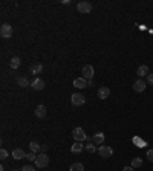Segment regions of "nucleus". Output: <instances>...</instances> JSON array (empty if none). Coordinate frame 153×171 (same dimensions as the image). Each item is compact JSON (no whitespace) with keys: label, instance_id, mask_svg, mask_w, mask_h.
I'll use <instances>...</instances> for the list:
<instances>
[{"label":"nucleus","instance_id":"4","mask_svg":"<svg viewBox=\"0 0 153 171\" xmlns=\"http://www.w3.org/2000/svg\"><path fill=\"white\" fill-rule=\"evenodd\" d=\"M98 154H100L103 159H109V157L114 154V150H112V147H109V145H103V147L98 148Z\"/></svg>","mask_w":153,"mask_h":171},{"label":"nucleus","instance_id":"14","mask_svg":"<svg viewBox=\"0 0 153 171\" xmlns=\"http://www.w3.org/2000/svg\"><path fill=\"white\" fill-rule=\"evenodd\" d=\"M43 72V64L41 63H34L32 66H31V74L32 75H38V74H41Z\"/></svg>","mask_w":153,"mask_h":171},{"label":"nucleus","instance_id":"11","mask_svg":"<svg viewBox=\"0 0 153 171\" xmlns=\"http://www.w3.org/2000/svg\"><path fill=\"white\" fill-rule=\"evenodd\" d=\"M12 159H14V160L26 159V153L23 151V148H16V150H12Z\"/></svg>","mask_w":153,"mask_h":171},{"label":"nucleus","instance_id":"8","mask_svg":"<svg viewBox=\"0 0 153 171\" xmlns=\"http://www.w3.org/2000/svg\"><path fill=\"white\" fill-rule=\"evenodd\" d=\"M31 87L34 89V90H43L44 89V79L43 78H34V81L31 83Z\"/></svg>","mask_w":153,"mask_h":171},{"label":"nucleus","instance_id":"1","mask_svg":"<svg viewBox=\"0 0 153 171\" xmlns=\"http://www.w3.org/2000/svg\"><path fill=\"white\" fill-rule=\"evenodd\" d=\"M49 165V157L46 153H38L37 159H35V167L37 168H46Z\"/></svg>","mask_w":153,"mask_h":171},{"label":"nucleus","instance_id":"9","mask_svg":"<svg viewBox=\"0 0 153 171\" xmlns=\"http://www.w3.org/2000/svg\"><path fill=\"white\" fill-rule=\"evenodd\" d=\"M71 101H72L74 106H83L86 102V98L81 95V93H74V95L71 96Z\"/></svg>","mask_w":153,"mask_h":171},{"label":"nucleus","instance_id":"10","mask_svg":"<svg viewBox=\"0 0 153 171\" xmlns=\"http://www.w3.org/2000/svg\"><path fill=\"white\" fill-rule=\"evenodd\" d=\"M74 87H76V89H84V87H89V83L83 76L81 78H75L74 79Z\"/></svg>","mask_w":153,"mask_h":171},{"label":"nucleus","instance_id":"16","mask_svg":"<svg viewBox=\"0 0 153 171\" xmlns=\"http://www.w3.org/2000/svg\"><path fill=\"white\" fill-rule=\"evenodd\" d=\"M136 74H138V76H139V78H142V76H147V75H149V67H147L146 64H142V66H139V67H138Z\"/></svg>","mask_w":153,"mask_h":171},{"label":"nucleus","instance_id":"26","mask_svg":"<svg viewBox=\"0 0 153 171\" xmlns=\"http://www.w3.org/2000/svg\"><path fill=\"white\" fill-rule=\"evenodd\" d=\"M21 171H35V170L31 165H25V167H21Z\"/></svg>","mask_w":153,"mask_h":171},{"label":"nucleus","instance_id":"15","mask_svg":"<svg viewBox=\"0 0 153 171\" xmlns=\"http://www.w3.org/2000/svg\"><path fill=\"white\" fill-rule=\"evenodd\" d=\"M92 141L95 142L96 145H101V144L104 142V133H103V132H96V133L94 134V137H92Z\"/></svg>","mask_w":153,"mask_h":171},{"label":"nucleus","instance_id":"27","mask_svg":"<svg viewBox=\"0 0 153 171\" xmlns=\"http://www.w3.org/2000/svg\"><path fill=\"white\" fill-rule=\"evenodd\" d=\"M147 159H149L150 162H153V150H149V151H147Z\"/></svg>","mask_w":153,"mask_h":171},{"label":"nucleus","instance_id":"12","mask_svg":"<svg viewBox=\"0 0 153 171\" xmlns=\"http://www.w3.org/2000/svg\"><path fill=\"white\" fill-rule=\"evenodd\" d=\"M96 96H98L100 99H106V98H109V96H110V89H107V87H100L98 92H96Z\"/></svg>","mask_w":153,"mask_h":171},{"label":"nucleus","instance_id":"31","mask_svg":"<svg viewBox=\"0 0 153 171\" xmlns=\"http://www.w3.org/2000/svg\"><path fill=\"white\" fill-rule=\"evenodd\" d=\"M12 171H21V170H12Z\"/></svg>","mask_w":153,"mask_h":171},{"label":"nucleus","instance_id":"28","mask_svg":"<svg viewBox=\"0 0 153 171\" xmlns=\"http://www.w3.org/2000/svg\"><path fill=\"white\" fill-rule=\"evenodd\" d=\"M147 83H149L150 86H153V74H149V75H147Z\"/></svg>","mask_w":153,"mask_h":171},{"label":"nucleus","instance_id":"22","mask_svg":"<svg viewBox=\"0 0 153 171\" xmlns=\"http://www.w3.org/2000/svg\"><path fill=\"white\" fill-rule=\"evenodd\" d=\"M19 86L20 87H28V86H31V83L28 81L26 76H21V78H19Z\"/></svg>","mask_w":153,"mask_h":171},{"label":"nucleus","instance_id":"6","mask_svg":"<svg viewBox=\"0 0 153 171\" xmlns=\"http://www.w3.org/2000/svg\"><path fill=\"white\" fill-rule=\"evenodd\" d=\"M94 74H95V70H94V66L92 64H86L84 67H83V78L84 79H92L94 78Z\"/></svg>","mask_w":153,"mask_h":171},{"label":"nucleus","instance_id":"2","mask_svg":"<svg viewBox=\"0 0 153 171\" xmlns=\"http://www.w3.org/2000/svg\"><path fill=\"white\" fill-rule=\"evenodd\" d=\"M72 137L75 139V142H83V141L87 139V136H86L84 130H83L81 127H75V128L72 130Z\"/></svg>","mask_w":153,"mask_h":171},{"label":"nucleus","instance_id":"13","mask_svg":"<svg viewBox=\"0 0 153 171\" xmlns=\"http://www.w3.org/2000/svg\"><path fill=\"white\" fill-rule=\"evenodd\" d=\"M34 113H35V116H37L38 119H43V118H46L48 110H46V107H44V106H37V107H35V110H34Z\"/></svg>","mask_w":153,"mask_h":171},{"label":"nucleus","instance_id":"29","mask_svg":"<svg viewBox=\"0 0 153 171\" xmlns=\"http://www.w3.org/2000/svg\"><path fill=\"white\" fill-rule=\"evenodd\" d=\"M48 151V145H41V153H46Z\"/></svg>","mask_w":153,"mask_h":171},{"label":"nucleus","instance_id":"20","mask_svg":"<svg viewBox=\"0 0 153 171\" xmlns=\"http://www.w3.org/2000/svg\"><path fill=\"white\" fill-rule=\"evenodd\" d=\"M69 171H84V167H83V164H81V162H75V164H72V165H71Z\"/></svg>","mask_w":153,"mask_h":171},{"label":"nucleus","instance_id":"23","mask_svg":"<svg viewBox=\"0 0 153 171\" xmlns=\"http://www.w3.org/2000/svg\"><path fill=\"white\" fill-rule=\"evenodd\" d=\"M84 148H86V151H89V153H95V150H96L95 145H94L92 142H89V144H87V145H86Z\"/></svg>","mask_w":153,"mask_h":171},{"label":"nucleus","instance_id":"21","mask_svg":"<svg viewBox=\"0 0 153 171\" xmlns=\"http://www.w3.org/2000/svg\"><path fill=\"white\" fill-rule=\"evenodd\" d=\"M142 165V159L141 157H135V159H132V168H139Z\"/></svg>","mask_w":153,"mask_h":171},{"label":"nucleus","instance_id":"17","mask_svg":"<svg viewBox=\"0 0 153 171\" xmlns=\"http://www.w3.org/2000/svg\"><path fill=\"white\" fill-rule=\"evenodd\" d=\"M83 148H84V147H83V142H75V144L71 147V151L76 154V153H81V151H83Z\"/></svg>","mask_w":153,"mask_h":171},{"label":"nucleus","instance_id":"7","mask_svg":"<svg viewBox=\"0 0 153 171\" xmlns=\"http://www.w3.org/2000/svg\"><path fill=\"white\" fill-rule=\"evenodd\" d=\"M133 90L135 92H138V93H141V92H144L146 90V87H147V84H146V81L144 79H136L133 83Z\"/></svg>","mask_w":153,"mask_h":171},{"label":"nucleus","instance_id":"24","mask_svg":"<svg viewBox=\"0 0 153 171\" xmlns=\"http://www.w3.org/2000/svg\"><path fill=\"white\" fill-rule=\"evenodd\" d=\"M26 159H28V160H35V159H37V156H35V153H28V154H26Z\"/></svg>","mask_w":153,"mask_h":171},{"label":"nucleus","instance_id":"5","mask_svg":"<svg viewBox=\"0 0 153 171\" xmlns=\"http://www.w3.org/2000/svg\"><path fill=\"white\" fill-rule=\"evenodd\" d=\"M0 35L3 38L12 37V28H11L9 23H3V25H2V28H0Z\"/></svg>","mask_w":153,"mask_h":171},{"label":"nucleus","instance_id":"3","mask_svg":"<svg viewBox=\"0 0 153 171\" xmlns=\"http://www.w3.org/2000/svg\"><path fill=\"white\" fill-rule=\"evenodd\" d=\"M76 9L81 14H89V12H92V3L90 2H80L76 5Z\"/></svg>","mask_w":153,"mask_h":171},{"label":"nucleus","instance_id":"18","mask_svg":"<svg viewBox=\"0 0 153 171\" xmlns=\"http://www.w3.org/2000/svg\"><path fill=\"white\" fill-rule=\"evenodd\" d=\"M29 148H31V151L35 153V154H37V153H41V145H38L35 141H32V142L29 144Z\"/></svg>","mask_w":153,"mask_h":171},{"label":"nucleus","instance_id":"30","mask_svg":"<svg viewBox=\"0 0 153 171\" xmlns=\"http://www.w3.org/2000/svg\"><path fill=\"white\" fill-rule=\"evenodd\" d=\"M123 171H133V168H132V167H124Z\"/></svg>","mask_w":153,"mask_h":171},{"label":"nucleus","instance_id":"19","mask_svg":"<svg viewBox=\"0 0 153 171\" xmlns=\"http://www.w3.org/2000/svg\"><path fill=\"white\" fill-rule=\"evenodd\" d=\"M19 66H20V58L19 57H12L9 60V67H11V69H17Z\"/></svg>","mask_w":153,"mask_h":171},{"label":"nucleus","instance_id":"25","mask_svg":"<svg viewBox=\"0 0 153 171\" xmlns=\"http://www.w3.org/2000/svg\"><path fill=\"white\" fill-rule=\"evenodd\" d=\"M6 157H8V151L5 148H2L0 150V159H6Z\"/></svg>","mask_w":153,"mask_h":171}]
</instances>
